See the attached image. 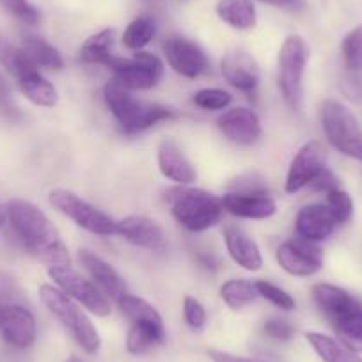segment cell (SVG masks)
Returning a JSON list of instances; mask_svg holds the SVG:
<instances>
[{"mask_svg":"<svg viewBox=\"0 0 362 362\" xmlns=\"http://www.w3.org/2000/svg\"><path fill=\"white\" fill-rule=\"evenodd\" d=\"M320 117L330 144L343 155L362 162V128L351 110L337 100H325Z\"/></svg>","mask_w":362,"mask_h":362,"instance_id":"6","label":"cell"},{"mask_svg":"<svg viewBox=\"0 0 362 362\" xmlns=\"http://www.w3.org/2000/svg\"><path fill=\"white\" fill-rule=\"evenodd\" d=\"M183 315H185L187 323L192 330H203L206 325V311H204L203 304L194 297H185L183 302Z\"/></svg>","mask_w":362,"mask_h":362,"instance_id":"38","label":"cell"},{"mask_svg":"<svg viewBox=\"0 0 362 362\" xmlns=\"http://www.w3.org/2000/svg\"><path fill=\"white\" fill-rule=\"evenodd\" d=\"M0 332L8 344L15 348H29L36 341V320L23 304L4 305Z\"/></svg>","mask_w":362,"mask_h":362,"instance_id":"14","label":"cell"},{"mask_svg":"<svg viewBox=\"0 0 362 362\" xmlns=\"http://www.w3.org/2000/svg\"><path fill=\"white\" fill-rule=\"evenodd\" d=\"M343 57L348 71H362V25L355 27L343 40Z\"/></svg>","mask_w":362,"mask_h":362,"instance_id":"32","label":"cell"},{"mask_svg":"<svg viewBox=\"0 0 362 362\" xmlns=\"http://www.w3.org/2000/svg\"><path fill=\"white\" fill-rule=\"evenodd\" d=\"M221 297L231 309H242L252 304L257 297L256 286L245 279H231L222 284Z\"/></svg>","mask_w":362,"mask_h":362,"instance_id":"29","label":"cell"},{"mask_svg":"<svg viewBox=\"0 0 362 362\" xmlns=\"http://www.w3.org/2000/svg\"><path fill=\"white\" fill-rule=\"evenodd\" d=\"M112 41L114 29H103L100 33L87 37L86 43L80 48V59L87 64H105L112 59Z\"/></svg>","mask_w":362,"mask_h":362,"instance_id":"28","label":"cell"},{"mask_svg":"<svg viewBox=\"0 0 362 362\" xmlns=\"http://www.w3.org/2000/svg\"><path fill=\"white\" fill-rule=\"evenodd\" d=\"M210 358L214 362H267L259 361V358H249V357H238V355L228 354V351L210 350Z\"/></svg>","mask_w":362,"mask_h":362,"instance_id":"44","label":"cell"},{"mask_svg":"<svg viewBox=\"0 0 362 362\" xmlns=\"http://www.w3.org/2000/svg\"><path fill=\"white\" fill-rule=\"evenodd\" d=\"M163 54L170 68L187 78H197L210 66L203 48L187 37L170 36L163 43Z\"/></svg>","mask_w":362,"mask_h":362,"instance_id":"12","label":"cell"},{"mask_svg":"<svg viewBox=\"0 0 362 362\" xmlns=\"http://www.w3.org/2000/svg\"><path fill=\"white\" fill-rule=\"evenodd\" d=\"M13 233L23 247L50 267L69 264L68 247L61 240L57 228L36 206L23 199H15L6 210Z\"/></svg>","mask_w":362,"mask_h":362,"instance_id":"1","label":"cell"},{"mask_svg":"<svg viewBox=\"0 0 362 362\" xmlns=\"http://www.w3.org/2000/svg\"><path fill=\"white\" fill-rule=\"evenodd\" d=\"M309 187H311L313 190H316V192L329 194V192H332V190L339 189V180H337L336 174H334L332 170L325 165L318 174H316L315 180L309 183Z\"/></svg>","mask_w":362,"mask_h":362,"instance_id":"42","label":"cell"},{"mask_svg":"<svg viewBox=\"0 0 362 362\" xmlns=\"http://www.w3.org/2000/svg\"><path fill=\"white\" fill-rule=\"evenodd\" d=\"M117 235L142 249L163 250L167 247L163 229L155 221L142 215H130L117 222Z\"/></svg>","mask_w":362,"mask_h":362,"instance_id":"15","label":"cell"},{"mask_svg":"<svg viewBox=\"0 0 362 362\" xmlns=\"http://www.w3.org/2000/svg\"><path fill=\"white\" fill-rule=\"evenodd\" d=\"M158 167L160 173L167 180L174 181L177 185H190L196 180V170L189 162L180 146L170 139L160 142L158 146Z\"/></svg>","mask_w":362,"mask_h":362,"instance_id":"21","label":"cell"},{"mask_svg":"<svg viewBox=\"0 0 362 362\" xmlns=\"http://www.w3.org/2000/svg\"><path fill=\"white\" fill-rule=\"evenodd\" d=\"M197 261H199L201 267L206 268V270H215V268H218V259L215 256H211V254H197Z\"/></svg>","mask_w":362,"mask_h":362,"instance_id":"46","label":"cell"},{"mask_svg":"<svg viewBox=\"0 0 362 362\" xmlns=\"http://www.w3.org/2000/svg\"><path fill=\"white\" fill-rule=\"evenodd\" d=\"M0 116L8 117V119H20L22 116L13 100L11 86L2 73H0Z\"/></svg>","mask_w":362,"mask_h":362,"instance_id":"39","label":"cell"},{"mask_svg":"<svg viewBox=\"0 0 362 362\" xmlns=\"http://www.w3.org/2000/svg\"><path fill=\"white\" fill-rule=\"evenodd\" d=\"M281 268L295 277L315 276L323 267V252L315 242L304 238L288 240L277 249Z\"/></svg>","mask_w":362,"mask_h":362,"instance_id":"11","label":"cell"},{"mask_svg":"<svg viewBox=\"0 0 362 362\" xmlns=\"http://www.w3.org/2000/svg\"><path fill=\"white\" fill-rule=\"evenodd\" d=\"M2 311H4V304H0V320H2Z\"/></svg>","mask_w":362,"mask_h":362,"instance_id":"49","label":"cell"},{"mask_svg":"<svg viewBox=\"0 0 362 362\" xmlns=\"http://www.w3.org/2000/svg\"><path fill=\"white\" fill-rule=\"evenodd\" d=\"M261 2H267V4L281 9H288V11H298V9L304 8V0H261Z\"/></svg>","mask_w":362,"mask_h":362,"instance_id":"45","label":"cell"},{"mask_svg":"<svg viewBox=\"0 0 362 362\" xmlns=\"http://www.w3.org/2000/svg\"><path fill=\"white\" fill-rule=\"evenodd\" d=\"M119 309L130 322H139V320H151V322H162L160 313L153 308L144 298L134 297V295H124L119 302Z\"/></svg>","mask_w":362,"mask_h":362,"instance_id":"31","label":"cell"},{"mask_svg":"<svg viewBox=\"0 0 362 362\" xmlns=\"http://www.w3.org/2000/svg\"><path fill=\"white\" fill-rule=\"evenodd\" d=\"M231 192H268V190L259 174H247L233 183Z\"/></svg>","mask_w":362,"mask_h":362,"instance_id":"43","label":"cell"},{"mask_svg":"<svg viewBox=\"0 0 362 362\" xmlns=\"http://www.w3.org/2000/svg\"><path fill=\"white\" fill-rule=\"evenodd\" d=\"M48 276L55 281V284L68 297L75 298L83 308L89 309L93 315L105 318L112 311L109 298L103 295V291L95 283H90L86 277L80 276L78 272L73 270L69 264H64V267H50Z\"/></svg>","mask_w":362,"mask_h":362,"instance_id":"10","label":"cell"},{"mask_svg":"<svg viewBox=\"0 0 362 362\" xmlns=\"http://www.w3.org/2000/svg\"><path fill=\"white\" fill-rule=\"evenodd\" d=\"M15 78L18 80L20 90L23 93V96L29 102H33L34 105L50 109V107H54L57 103V89L37 71V66L34 62L25 66Z\"/></svg>","mask_w":362,"mask_h":362,"instance_id":"22","label":"cell"},{"mask_svg":"<svg viewBox=\"0 0 362 362\" xmlns=\"http://www.w3.org/2000/svg\"><path fill=\"white\" fill-rule=\"evenodd\" d=\"M40 295L48 311L75 337V341L83 348V351L96 354L100 350L102 339H100L98 330L87 318L86 313L71 300V297H68L64 291L50 286V284H43L40 288Z\"/></svg>","mask_w":362,"mask_h":362,"instance_id":"5","label":"cell"},{"mask_svg":"<svg viewBox=\"0 0 362 362\" xmlns=\"http://www.w3.org/2000/svg\"><path fill=\"white\" fill-rule=\"evenodd\" d=\"M174 218L189 231L201 233L214 228L224 206L222 199L201 189H176L167 196Z\"/></svg>","mask_w":362,"mask_h":362,"instance_id":"4","label":"cell"},{"mask_svg":"<svg viewBox=\"0 0 362 362\" xmlns=\"http://www.w3.org/2000/svg\"><path fill=\"white\" fill-rule=\"evenodd\" d=\"M309 59V48L300 36H288L279 52V87L291 109L302 105V80Z\"/></svg>","mask_w":362,"mask_h":362,"instance_id":"7","label":"cell"},{"mask_svg":"<svg viewBox=\"0 0 362 362\" xmlns=\"http://www.w3.org/2000/svg\"><path fill=\"white\" fill-rule=\"evenodd\" d=\"M217 123L222 134L238 146L254 144L261 135L259 117L245 107L228 110L224 116L218 117Z\"/></svg>","mask_w":362,"mask_h":362,"instance_id":"16","label":"cell"},{"mask_svg":"<svg viewBox=\"0 0 362 362\" xmlns=\"http://www.w3.org/2000/svg\"><path fill=\"white\" fill-rule=\"evenodd\" d=\"M107 66L114 71V80L128 90L151 89L163 76V62L149 52H137L132 59L112 55Z\"/></svg>","mask_w":362,"mask_h":362,"instance_id":"9","label":"cell"},{"mask_svg":"<svg viewBox=\"0 0 362 362\" xmlns=\"http://www.w3.org/2000/svg\"><path fill=\"white\" fill-rule=\"evenodd\" d=\"M22 50L25 52L27 57L37 66L45 69H61L64 66L61 54L57 48L52 47L45 40L37 36H25L22 41Z\"/></svg>","mask_w":362,"mask_h":362,"instance_id":"27","label":"cell"},{"mask_svg":"<svg viewBox=\"0 0 362 362\" xmlns=\"http://www.w3.org/2000/svg\"><path fill=\"white\" fill-rule=\"evenodd\" d=\"M222 206L229 214L242 218H268L276 214V201L268 192H228L222 197Z\"/></svg>","mask_w":362,"mask_h":362,"instance_id":"18","label":"cell"},{"mask_svg":"<svg viewBox=\"0 0 362 362\" xmlns=\"http://www.w3.org/2000/svg\"><path fill=\"white\" fill-rule=\"evenodd\" d=\"M337 222L334 221L329 206L325 204H309L304 206L297 215L295 229H297L298 238H304L308 242H322L332 235Z\"/></svg>","mask_w":362,"mask_h":362,"instance_id":"20","label":"cell"},{"mask_svg":"<svg viewBox=\"0 0 362 362\" xmlns=\"http://www.w3.org/2000/svg\"><path fill=\"white\" fill-rule=\"evenodd\" d=\"M313 298L325 315L341 343L362 351V300L339 286L320 283L313 286Z\"/></svg>","mask_w":362,"mask_h":362,"instance_id":"2","label":"cell"},{"mask_svg":"<svg viewBox=\"0 0 362 362\" xmlns=\"http://www.w3.org/2000/svg\"><path fill=\"white\" fill-rule=\"evenodd\" d=\"M66 362H80V361L76 357H71V358H68V361H66Z\"/></svg>","mask_w":362,"mask_h":362,"instance_id":"48","label":"cell"},{"mask_svg":"<svg viewBox=\"0 0 362 362\" xmlns=\"http://www.w3.org/2000/svg\"><path fill=\"white\" fill-rule=\"evenodd\" d=\"M327 203H329L327 206H329L330 214L337 224H346L354 215V201L344 190L336 189L327 194Z\"/></svg>","mask_w":362,"mask_h":362,"instance_id":"35","label":"cell"},{"mask_svg":"<svg viewBox=\"0 0 362 362\" xmlns=\"http://www.w3.org/2000/svg\"><path fill=\"white\" fill-rule=\"evenodd\" d=\"M155 36V22L149 16H139L123 34V43L128 50L141 52Z\"/></svg>","mask_w":362,"mask_h":362,"instance_id":"30","label":"cell"},{"mask_svg":"<svg viewBox=\"0 0 362 362\" xmlns=\"http://www.w3.org/2000/svg\"><path fill=\"white\" fill-rule=\"evenodd\" d=\"M233 96L222 89H201L194 95V103L204 110H222L231 103Z\"/></svg>","mask_w":362,"mask_h":362,"instance_id":"37","label":"cell"},{"mask_svg":"<svg viewBox=\"0 0 362 362\" xmlns=\"http://www.w3.org/2000/svg\"><path fill=\"white\" fill-rule=\"evenodd\" d=\"M0 6L27 25H37L41 22L40 9L30 4L29 0H0Z\"/></svg>","mask_w":362,"mask_h":362,"instance_id":"36","label":"cell"},{"mask_svg":"<svg viewBox=\"0 0 362 362\" xmlns=\"http://www.w3.org/2000/svg\"><path fill=\"white\" fill-rule=\"evenodd\" d=\"M323 167H325V151L322 144L316 141L305 142L291 160V165L288 169L286 185H284L286 192L295 194L308 187Z\"/></svg>","mask_w":362,"mask_h":362,"instance_id":"13","label":"cell"},{"mask_svg":"<svg viewBox=\"0 0 362 362\" xmlns=\"http://www.w3.org/2000/svg\"><path fill=\"white\" fill-rule=\"evenodd\" d=\"M23 302V295L20 291V288L16 286L15 281L4 274V272H0V304L9 305V304H22Z\"/></svg>","mask_w":362,"mask_h":362,"instance_id":"41","label":"cell"},{"mask_svg":"<svg viewBox=\"0 0 362 362\" xmlns=\"http://www.w3.org/2000/svg\"><path fill=\"white\" fill-rule=\"evenodd\" d=\"M224 238L229 256L233 257L235 263H238L240 267L249 272H256L263 267L259 247L247 233H243L240 228H235V226H229L224 231Z\"/></svg>","mask_w":362,"mask_h":362,"instance_id":"23","label":"cell"},{"mask_svg":"<svg viewBox=\"0 0 362 362\" xmlns=\"http://www.w3.org/2000/svg\"><path fill=\"white\" fill-rule=\"evenodd\" d=\"M0 64L4 66L13 76H16L22 71V68L30 64V59L27 57L22 48L15 47L8 37L0 34Z\"/></svg>","mask_w":362,"mask_h":362,"instance_id":"33","label":"cell"},{"mask_svg":"<svg viewBox=\"0 0 362 362\" xmlns=\"http://www.w3.org/2000/svg\"><path fill=\"white\" fill-rule=\"evenodd\" d=\"M264 336L276 341H290L295 334V327L290 322L281 318H272L263 327Z\"/></svg>","mask_w":362,"mask_h":362,"instance_id":"40","label":"cell"},{"mask_svg":"<svg viewBox=\"0 0 362 362\" xmlns=\"http://www.w3.org/2000/svg\"><path fill=\"white\" fill-rule=\"evenodd\" d=\"M48 199L55 210L71 218L76 226H80L86 231L102 236L117 235V222L107 214H103L102 210L83 201L76 194L64 189H55L52 190Z\"/></svg>","mask_w":362,"mask_h":362,"instance_id":"8","label":"cell"},{"mask_svg":"<svg viewBox=\"0 0 362 362\" xmlns=\"http://www.w3.org/2000/svg\"><path fill=\"white\" fill-rule=\"evenodd\" d=\"M222 75L236 89L252 93L259 83V66L247 52H229L222 59Z\"/></svg>","mask_w":362,"mask_h":362,"instance_id":"19","label":"cell"},{"mask_svg":"<svg viewBox=\"0 0 362 362\" xmlns=\"http://www.w3.org/2000/svg\"><path fill=\"white\" fill-rule=\"evenodd\" d=\"M4 221H6V211H4V208L0 206V228H2Z\"/></svg>","mask_w":362,"mask_h":362,"instance_id":"47","label":"cell"},{"mask_svg":"<svg viewBox=\"0 0 362 362\" xmlns=\"http://www.w3.org/2000/svg\"><path fill=\"white\" fill-rule=\"evenodd\" d=\"M165 341V327L163 322H151V320H139L134 322L127 337V350L132 355L148 354L155 346Z\"/></svg>","mask_w":362,"mask_h":362,"instance_id":"24","label":"cell"},{"mask_svg":"<svg viewBox=\"0 0 362 362\" xmlns=\"http://www.w3.org/2000/svg\"><path fill=\"white\" fill-rule=\"evenodd\" d=\"M254 286H256L257 295H261L263 298H267L270 304H274L276 308L283 309V311H293V309L297 308V302H295V298L291 297L288 291H284L283 288L276 286V284L268 283V281H257V283H254Z\"/></svg>","mask_w":362,"mask_h":362,"instance_id":"34","label":"cell"},{"mask_svg":"<svg viewBox=\"0 0 362 362\" xmlns=\"http://www.w3.org/2000/svg\"><path fill=\"white\" fill-rule=\"evenodd\" d=\"M305 337H308L313 350H315L325 362H362V358L358 357L357 351L350 350V348L344 346L343 343H337L336 339L325 336V334L309 332Z\"/></svg>","mask_w":362,"mask_h":362,"instance_id":"26","label":"cell"},{"mask_svg":"<svg viewBox=\"0 0 362 362\" xmlns=\"http://www.w3.org/2000/svg\"><path fill=\"white\" fill-rule=\"evenodd\" d=\"M78 259L90 276V279L95 281V284L103 291L105 297H110L116 302H119L124 295H128L127 283L107 261H103L102 257H98L90 250H80Z\"/></svg>","mask_w":362,"mask_h":362,"instance_id":"17","label":"cell"},{"mask_svg":"<svg viewBox=\"0 0 362 362\" xmlns=\"http://www.w3.org/2000/svg\"><path fill=\"white\" fill-rule=\"evenodd\" d=\"M217 15L233 29L247 30L256 25V8L250 0H218Z\"/></svg>","mask_w":362,"mask_h":362,"instance_id":"25","label":"cell"},{"mask_svg":"<svg viewBox=\"0 0 362 362\" xmlns=\"http://www.w3.org/2000/svg\"><path fill=\"white\" fill-rule=\"evenodd\" d=\"M103 96H105L107 107L127 134H137L146 128L155 127L160 121L174 117V112L167 107L158 105V103L142 102V100L132 96L130 90L124 89L114 78L107 82Z\"/></svg>","mask_w":362,"mask_h":362,"instance_id":"3","label":"cell"}]
</instances>
